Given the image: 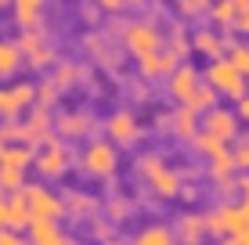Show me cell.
<instances>
[{"label": "cell", "mask_w": 249, "mask_h": 245, "mask_svg": "<svg viewBox=\"0 0 249 245\" xmlns=\"http://www.w3.org/2000/svg\"><path fill=\"white\" fill-rule=\"evenodd\" d=\"M130 245H177V234L170 231L166 224H148V227H141V231L134 234Z\"/></svg>", "instance_id": "obj_25"}, {"label": "cell", "mask_w": 249, "mask_h": 245, "mask_svg": "<svg viewBox=\"0 0 249 245\" xmlns=\"http://www.w3.org/2000/svg\"><path fill=\"white\" fill-rule=\"evenodd\" d=\"M25 198H29V213L33 220H58V216L65 213V202L62 195H54L51 188H44V184H25Z\"/></svg>", "instance_id": "obj_9"}, {"label": "cell", "mask_w": 249, "mask_h": 245, "mask_svg": "<svg viewBox=\"0 0 249 245\" xmlns=\"http://www.w3.org/2000/svg\"><path fill=\"white\" fill-rule=\"evenodd\" d=\"M4 4H11V0H0V7H4Z\"/></svg>", "instance_id": "obj_46"}, {"label": "cell", "mask_w": 249, "mask_h": 245, "mask_svg": "<svg viewBox=\"0 0 249 245\" xmlns=\"http://www.w3.org/2000/svg\"><path fill=\"white\" fill-rule=\"evenodd\" d=\"M0 188L4 191H22L25 188V166H15V163H4V159H0Z\"/></svg>", "instance_id": "obj_28"}, {"label": "cell", "mask_w": 249, "mask_h": 245, "mask_svg": "<svg viewBox=\"0 0 249 245\" xmlns=\"http://www.w3.org/2000/svg\"><path fill=\"white\" fill-rule=\"evenodd\" d=\"M206 227H210L213 238H235L238 231L246 227V209L242 202H220V206H213L210 213H206Z\"/></svg>", "instance_id": "obj_7"}, {"label": "cell", "mask_w": 249, "mask_h": 245, "mask_svg": "<svg viewBox=\"0 0 249 245\" xmlns=\"http://www.w3.org/2000/svg\"><path fill=\"white\" fill-rule=\"evenodd\" d=\"M33 166H36V173L44 177V180H62L69 173V166H72V148H69L65 137H51L44 145L36 148V155H33Z\"/></svg>", "instance_id": "obj_3"}, {"label": "cell", "mask_w": 249, "mask_h": 245, "mask_svg": "<svg viewBox=\"0 0 249 245\" xmlns=\"http://www.w3.org/2000/svg\"><path fill=\"white\" fill-rule=\"evenodd\" d=\"M62 202H65V213L72 216V220L94 216V213H98V206H101V202L94 198V195H87V191H69V195H65Z\"/></svg>", "instance_id": "obj_23"}, {"label": "cell", "mask_w": 249, "mask_h": 245, "mask_svg": "<svg viewBox=\"0 0 249 245\" xmlns=\"http://www.w3.org/2000/svg\"><path fill=\"white\" fill-rule=\"evenodd\" d=\"M174 234H177V245H202L206 234H210L206 216H199V213H181V216H177Z\"/></svg>", "instance_id": "obj_16"}, {"label": "cell", "mask_w": 249, "mask_h": 245, "mask_svg": "<svg viewBox=\"0 0 249 245\" xmlns=\"http://www.w3.org/2000/svg\"><path fill=\"white\" fill-rule=\"evenodd\" d=\"M202 130H210L213 137H220L228 145V141L238 137V112H231L224 105H213L210 112L202 115Z\"/></svg>", "instance_id": "obj_13"}, {"label": "cell", "mask_w": 249, "mask_h": 245, "mask_svg": "<svg viewBox=\"0 0 249 245\" xmlns=\"http://www.w3.org/2000/svg\"><path fill=\"white\" fill-rule=\"evenodd\" d=\"M235 163H238V170H246V173H249V141H238V148H235Z\"/></svg>", "instance_id": "obj_36"}, {"label": "cell", "mask_w": 249, "mask_h": 245, "mask_svg": "<svg viewBox=\"0 0 249 245\" xmlns=\"http://www.w3.org/2000/svg\"><path fill=\"white\" fill-rule=\"evenodd\" d=\"M58 94H62V87H58L51 76H44V80L36 83V105H40V108H54Z\"/></svg>", "instance_id": "obj_31"}, {"label": "cell", "mask_w": 249, "mask_h": 245, "mask_svg": "<svg viewBox=\"0 0 249 245\" xmlns=\"http://www.w3.org/2000/svg\"><path fill=\"white\" fill-rule=\"evenodd\" d=\"M4 145H7V141H4V126H0V151H4Z\"/></svg>", "instance_id": "obj_45"}, {"label": "cell", "mask_w": 249, "mask_h": 245, "mask_svg": "<svg viewBox=\"0 0 249 245\" xmlns=\"http://www.w3.org/2000/svg\"><path fill=\"white\" fill-rule=\"evenodd\" d=\"M83 65H76V62H58L54 69H51V80L58 83L62 90H69V87H76V83H83Z\"/></svg>", "instance_id": "obj_27"}, {"label": "cell", "mask_w": 249, "mask_h": 245, "mask_svg": "<svg viewBox=\"0 0 249 245\" xmlns=\"http://www.w3.org/2000/svg\"><path fill=\"white\" fill-rule=\"evenodd\" d=\"M25 65L22 58V47L18 40H0V80H7V76H15Z\"/></svg>", "instance_id": "obj_24"}, {"label": "cell", "mask_w": 249, "mask_h": 245, "mask_svg": "<svg viewBox=\"0 0 249 245\" xmlns=\"http://www.w3.org/2000/svg\"><path fill=\"white\" fill-rule=\"evenodd\" d=\"M181 65V54H177L174 47L162 40V47H156L152 54H144V58H137V69H141L144 80H159V76H170Z\"/></svg>", "instance_id": "obj_12"}, {"label": "cell", "mask_w": 249, "mask_h": 245, "mask_svg": "<svg viewBox=\"0 0 249 245\" xmlns=\"http://www.w3.org/2000/svg\"><path fill=\"white\" fill-rule=\"evenodd\" d=\"M235 105H238V108H235V112H238V119H246V123H249V94H246V98H238Z\"/></svg>", "instance_id": "obj_38"}, {"label": "cell", "mask_w": 249, "mask_h": 245, "mask_svg": "<svg viewBox=\"0 0 249 245\" xmlns=\"http://www.w3.org/2000/svg\"><path fill=\"white\" fill-rule=\"evenodd\" d=\"M0 245H29V242L18 238V234H15L11 227H0Z\"/></svg>", "instance_id": "obj_37"}, {"label": "cell", "mask_w": 249, "mask_h": 245, "mask_svg": "<svg viewBox=\"0 0 249 245\" xmlns=\"http://www.w3.org/2000/svg\"><path fill=\"white\" fill-rule=\"evenodd\" d=\"M105 133H108V141H112V145H119V148H134L137 141H141V123H137V115L130 112V108H119V112L108 115Z\"/></svg>", "instance_id": "obj_10"}, {"label": "cell", "mask_w": 249, "mask_h": 245, "mask_svg": "<svg viewBox=\"0 0 249 245\" xmlns=\"http://www.w3.org/2000/svg\"><path fill=\"white\" fill-rule=\"evenodd\" d=\"M90 4H94V7H101L105 15H119L126 4H134V0H90Z\"/></svg>", "instance_id": "obj_35"}, {"label": "cell", "mask_w": 249, "mask_h": 245, "mask_svg": "<svg viewBox=\"0 0 249 245\" xmlns=\"http://www.w3.org/2000/svg\"><path fill=\"white\" fill-rule=\"evenodd\" d=\"M29 220H33V213H29L25 191H7V227L22 231V227H29Z\"/></svg>", "instance_id": "obj_20"}, {"label": "cell", "mask_w": 249, "mask_h": 245, "mask_svg": "<svg viewBox=\"0 0 249 245\" xmlns=\"http://www.w3.org/2000/svg\"><path fill=\"white\" fill-rule=\"evenodd\" d=\"M0 227H7V195L0 191Z\"/></svg>", "instance_id": "obj_40"}, {"label": "cell", "mask_w": 249, "mask_h": 245, "mask_svg": "<svg viewBox=\"0 0 249 245\" xmlns=\"http://www.w3.org/2000/svg\"><path fill=\"white\" fill-rule=\"evenodd\" d=\"M29 245H65V234L58 231V220H29Z\"/></svg>", "instance_id": "obj_21"}, {"label": "cell", "mask_w": 249, "mask_h": 245, "mask_svg": "<svg viewBox=\"0 0 249 245\" xmlns=\"http://www.w3.org/2000/svg\"><path fill=\"white\" fill-rule=\"evenodd\" d=\"M83 170H87L94 180H108L119 170V151L112 141H90L83 148Z\"/></svg>", "instance_id": "obj_6"}, {"label": "cell", "mask_w": 249, "mask_h": 245, "mask_svg": "<svg viewBox=\"0 0 249 245\" xmlns=\"http://www.w3.org/2000/svg\"><path fill=\"white\" fill-rule=\"evenodd\" d=\"M170 130H174V137H181V141H195V133L202 130V115L195 112L192 105H177V112L170 115Z\"/></svg>", "instance_id": "obj_18"}, {"label": "cell", "mask_w": 249, "mask_h": 245, "mask_svg": "<svg viewBox=\"0 0 249 245\" xmlns=\"http://www.w3.org/2000/svg\"><path fill=\"white\" fill-rule=\"evenodd\" d=\"M235 29L242 33V36H249V7H246L242 15H238V25H235Z\"/></svg>", "instance_id": "obj_39"}, {"label": "cell", "mask_w": 249, "mask_h": 245, "mask_svg": "<svg viewBox=\"0 0 249 245\" xmlns=\"http://www.w3.org/2000/svg\"><path fill=\"white\" fill-rule=\"evenodd\" d=\"M18 47H22V58L33 72H44V69H54L58 65V54L54 47L47 44V36L40 29H22L18 33Z\"/></svg>", "instance_id": "obj_4"}, {"label": "cell", "mask_w": 249, "mask_h": 245, "mask_svg": "<svg viewBox=\"0 0 249 245\" xmlns=\"http://www.w3.org/2000/svg\"><path fill=\"white\" fill-rule=\"evenodd\" d=\"M192 145H195V151H199V155H206V159H213L217 151H224V141H220V137H213L210 130H199Z\"/></svg>", "instance_id": "obj_30"}, {"label": "cell", "mask_w": 249, "mask_h": 245, "mask_svg": "<svg viewBox=\"0 0 249 245\" xmlns=\"http://www.w3.org/2000/svg\"><path fill=\"white\" fill-rule=\"evenodd\" d=\"M137 173H141V180L148 184L159 198H177V195L184 191L181 173H174V170L166 166V159H159L156 151H148V155L137 159Z\"/></svg>", "instance_id": "obj_2"}, {"label": "cell", "mask_w": 249, "mask_h": 245, "mask_svg": "<svg viewBox=\"0 0 249 245\" xmlns=\"http://www.w3.org/2000/svg\"><path fill=\"white\" fill-rule=\"evenodd\" d=\"M202 80L210 83V87L217 90L220 98H231V101H238V98L249 94V76L238 69L231 58H213V62L206 65Z\"/></svg>", "instance_id": "obj_1"}, {"label": "cell", "mask_w": 249, "mask_h": 245, "mask_svg": "<svg viewBox=\"0 0 249 245\" xmlns=\"http://www.w3.org/2000/svg\"><path fill=\"white\" fill-rule=\"evenodd\" d=\"M217 245H242V242H238V238H220Z\"/></svg>", "instance_id": "obj_44"}, {"label": "cell", "mask_w": 249, "mask_h": 245, "mask_svg": "<svg viewBox=\"0 0 249 245\" xmlns=\"http://www.w3.org/2000/svg\"><path fill=\"white\" fill-rule=\"evenodd\" d=\"M199 87H202V72H195L192 65H177V69L166 76V90H170V98H174L177 105H184Z\"/></svg>", "instance_id": "obj_14"}, {"label": "cell", "mask_w": 249, "mask_h": 245, "mask_svg": "<svg viewBox=\"0 0 249 245\" xmlns=\"http://www.w3.org/2000/svg\"><path fill=\"white\" fill-rule=\"evenodd\" d=\"M119 40H123V47L130 50L134 58H144L156 47H162V33L152 22H126L123 29H119Z\"/></svg>", "instance_id": "obj_8"}, {"label": "cell", "mask_w": 249, "mask_h": 245, "mask_svg": "<svg viewBox=\"0 0 249 245\" xmlns=\"http://www.w3.org/2000/svg\"><path fill=\"white\" fill-rule=\"evenodd\" d=\"M47 0H11V18L18 29H44Z\"/></svg>", "instance_id": "obj_15"}, {"label": "cell", "mask_w": 249, "mask_h": 245, "mask_svg": "<svg viewBox=\"0 0 249 245\" xmlns=\"http://www.w3.org/2000/svg\"><path fill=\"white\" fill-rule=\"evenodd\" d=\"M238 191H242V198H246V202H249V173H246V177H242V180H238Z\"/></svg>", "instance_id": "obj_41"}, {"label": "cell", "mask_w": 249, "mask_h": 245, "mask_svg": "<svg viewBox=\"0 0 249 245\" xmlns=\"http://www.w3.org/2000/svg\"><path fill=\"white\" fill-rule=\"evenodd\" d=\"M105 216H108V220H112V224H123L126 220V216H130V202H126V198H108L105 202Z\"/></svg>", "instance_id": "obj_32"}, {"label": "cell", "mask_w": 249, "mask_h": 245, "mask_svg": "<svg viewBox=\"0 0 249 245\" xmlns=\"http://www.w3.org/2000/svg\"><path fill=\"white\" fill-rule=\"evenodd\" d=\"M235 170H238V163H235V151H217V155L210 159V177L217 184H228L231 177H235Z\"/></svg>", "instance_id": "obj_26"}, {"label": "cell", "mask_w": 249, "mask_h": 245, "mask_svg": "<svg viewBox=\"0 0 249 245\" xmlns=\"http://www.w3.org/2000/svg\"><path fill=\"white\" fill-rule=\"evenodd\" d=\"M210 22H213V29L231 33V29L238 25V7H235V0H210Z\"/></svg>", "instance_id": "obj_22"}, {"label": "cell", "mask_w": 249, "mask_h": 245, "mask_svg": "<svg viewBox=\"0 0 249 245\" xmlns=\"http://www.w3.org/2000/svg\"><path fill=\"white\" fill-rule=\"evenodd\" d=\"M29 105H36V83L33 80H15L0 83V119H22V112Z\"/></svg>", "instance_id": "obj_5"}, {"label": "cell", "mask_w": 249, "mask_h": 245, "mask_svg": "<svg viewBox=\"0 0 249 245\" xmlns=\"http://www.w3.org/2000/svg\"><path fill=\"white\" fill-rule=\"evenodd\" d=\"M235 238H238V242H242V245H249V224H246V227H242V231H238V234H235Z\"/></svg>", "instance_id": "obj_42"}, {"label": "cell", "mask_w": 249, "mask_h": 245, "mask_svg": "<svg viewBox=\"0 0 249 245\" xmlns=\"http://www.w3.org/2000/svg\"><path fill=\"white\" fill-rule=\"evenodd\" d=\"M54 133L65 141H83L90 133V115L87 112H62L54 115Z\"/></svg>", "instance_id": "obj_17"}, {"label": "cell", "mask_w": 249, "mask_h": 245, "mask_svg": "<svg viewBox=\"0 0 249 245\" xmlns=\"http://www.w3.org/2000/svg\"><path fill=\"white\" fill-rule=\"evenodd\" d=\"M65 245H72V242H65Z\"/></svg>", "instance_id": "obj_47"}, {"label": "cell", "mask_w": 249, "mask_h": 245, "mask_svg": "<svg viewBox=\"0 0 249 245\" xmlns=\"http://www.w3.org/2000/svg\"><path fill=\"white\" fill-rule=\"evenodd\" d=\"M51 137H54V115H51V108L33 105L29 119H22V145L40 148V145L51 141Z\"/></svg>", "instance_id": "obj_11"}, {"label": "cell", "mask_w": 249, "mask_h": 245, "mask_svg": "<svg viewBox=\"0 0 249 245\" xmlns=\"http://www.w3.org/2000/svg\"><path fill=\"white\" fill-rule=\"evenodd\" d=\"M90 238L94 242H108L112 238V220H108V216L105 220H90Z\"/></svg>", "instance_id": "obj_33"}, {"label": "cell", "mask_w": 249, "mask_h": 245, "mask_svg": "<svg viewBox=\"0 0 249 245\" xmlns=\"http://www.w3.org/2000/svg\"><path fill=\"white\" fill-rule=\"evenodd\" d=\"M192 50H199V54H206L213 62V58H224V50H228V44H224V33L220 29H199V33H192Z\"/></svg>", "instance_id": "obj_19"}, {"label": "cell", "mask_w": 249, "mask_h": 245, "mask_svg": "<svg viewBox=\"0 0 249 245\" xmlns=\"http://www.w3.org/2000/svg\"><path fill=\"white\" fill-rule=\"evenodd\" d=\"M0 191H4V188H0Z\"/></svg>", "instance_id": "obj_48"}, {"label": "cell", "mask_w": 249, "mask_h": 245, "mask_svg": "<svg viewBox=\"0 0 249 245\" xmlns=\"http://www.w3.org/2000/svg\"><path fill=\"white\" fill-rule=\"evenodd\" d=\"M217 98H220V94H217V90H213V87H210V83H206V80H202V87H199V90H195V94H192V98H188V101H184V105H192V108H195V112H199V115H206V112H210V108H213V105H217Z\"/></svg>", "instance_id": "obj_29"}, {"label": "cell", "mask_w": 249, "mask_h": 245, "mask_svg": "<svg viewBox=\"0 0 249 245\" xmlns=\"http://www.w3.org/2000/svg\"><path fill=\"white\" fill-rule=\"evenodd\" d=\"M177 7L192 18V15H202V11H210V0H177Z\"/></svg>", "instance_id": "obj_34"}, {"label": "cell", "mask_w": 249, "mask_h": 245, "mask_svg": "<svg viewBox=\"0 0 249 245\" xmlns=\"http://www.w3.org/2000/svg\"><path fill=\"white\" fill-rule=\"evenodd\" d=\"M101 245H126L123 238H116V234H112V238H108V242H101Z\"/></svg>", "instance_id": "obj_43"}]
</instances>
